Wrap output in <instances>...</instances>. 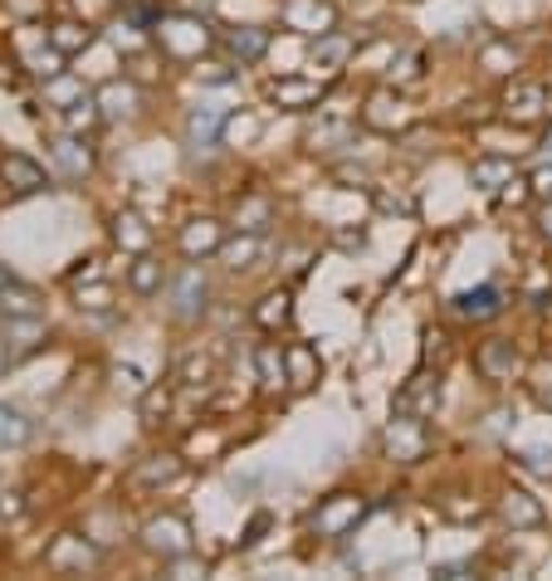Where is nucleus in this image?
<instances>
[{"mask_svg":"<svg viewBox=\"0 0 552 581\" xmlns=\"http://www.w3.org/2000/svg\"><path fill=\"white\" fill-rule=\"evenodd\" d=\"M152 30H157L162 54H171V60H201L210 50V25L196 11H171Z\"/></svg>","mask_w":552,"mask_h":581,"instance_id":"nucleus-1","label":"nucleus"},{"mask_svg":"<svg viewBox=\"0 0 552 581\" xmlns=\"http://www.w3.org/2000/svg\"><path fill=\"white\" fill-rule=\"evenodd\" d=\"M196 532H191V518L187 513H157V518L142 522V547L157 552L162 561L167 557H181V552H196Z\"/></svg>","mask_w":552,"mask_h":581,"instance_id":"nucleus-2","label":"nucleus"},{"mask_svg":"<svg viewBox=\"0 0 552 581\" xmlns=\"http://www.w3.org/2000/svg\"><path fill=\"white\" fill-rule=\"evenodd\" d=\"M362 518H367V499H362V493H333V499H323L313 508L308 528H313V538H347V532H352Z\"/></svg>","mask_w":552,"mask_h":581,"instance_id":"nucleus-3","label":"nucleus"},{"mask_svg":"<svg viewBox=\"0 0 552 581\" xmlns=\"http://www.w3.org/2000/svg\"><path fill=\"white\" fill-rule=\"evenodd\" d=\"M206 298H210V284L196 269V259H191V264L167 284V308L177 323H201V318H206Z\"/></svg>","mask_w":552,"mask_h":581,"instance_id":"nucleus-4","label":"nucleus"},{"mask_svg":"<svg viewBox=\"0 0 552 581\" xmlns=\"http://www.w3.org/2000/svg\"><path fill=\"white\" fill-rule=\"evenodd\" d=\"M382 450L391 454V460H401V464L425 460V421L421 415L396 411V421L382 430Z\"/></svg>","mask_w":552,"mask_h":581,"instance_id":"nucleus-5","label":"nucleus"},{"mask_svg":"<svg viewBox=\"0 0 552 581\" xmlns=\"http://www.w3.org/2000/svg\"><path fill=\"white\" fill-rule=\"evenodd\" d=\"M279 21H284L288 30L328 35V30H337V5L333 0H279Z\"/></svg>","mask_w":552,"mask_h":581,"instance_id":"nucleus-6","label":"nucleus"},{"mask_svg":"<svg viewBox=\"0 0 552 581\" xmlns=\"http://www.w3.org/2000/svg\"><path fill=\"white\" fill-rule=\"evenodd\" d=\"M552 113V89L548 83H528L518 79L509 93H503V118L509 122H538Z\"/></svg>","mask_w":552,"mask_h":581,"instance_id":"nucleus-7","label":"nucleus"},{"mask_svg":"<svg viewBox=\"0 0 552 581\" xmlns=\"http://www.w3.org/2000/svg\"><path fill=\"white\" fill-rule=\"evenodd\" d=\"M44 343H50V333H44L40 318H15V313H5V327H0V347H5V362H21V357L40 352Z\"/></svg>","mask_w":552,"mask_h":581,"instance_id":"nucleus-8","label":"nucleus"},{"mask_svg":"<svg viewBox=\"0 0 552 581\" xmlns=\"http://www.w3.org/2000/svg\"><path fill=\"white\" fill-rule=\"evenodd\" d=\"M44 561H50V567H60V571H89V567H99V561H103V547H99V542H89V538H79V532H64V538L50 542Z\"/></svg>","mask_w":552,"mask_h":581,"instance_id":"nucleus-9","label":"nucleus"},{"mask_svg":"<svg viewBox=\"0 0 552 581\" xmlns=\"http://www.w3.org/2000/svg\"><path fill=\"white\" fill-rule=\"evenodd\" d=\"M474 366H479L489 382H513V376L523 372V352L509 337H489V343H479V352H474Z\"/></svg>","mask_w":552,"mask_h":581,"instance_id":"nucleus-10","label":"nucleus"},{"mask_svg":"<svg viewBox=\"0 0 552 581\" xmlns=\"http://www.w3.org/2000/svg\"><path fill=\"white\" fill-rule=\"evenodd\" d=\"M265 99L269 103H279V108H288V113H304V108H318V103L328 99V83H318V79H274L265 89Z\"/></svg>","mask_w":552,"mask_h":581,"instance_id":"nucleus-11","label":"nucleus"},{"mask_svg":"<svg viewBox=\"0 0 552 581\" xmlns=\"http://www.w3.org/2000/svg\"><path fill=\"white\" fill-rule=\"evenodd\" d=\"M406 118H411V113H406V99L396 89H376L372 99H367V108H362V122L372 132H401Z\"/></svg>","mask_w":552,"mask_h":581,"instance_id":"nucleus-12","label":"nucleus"},{"mask_svg":"<svg viewBox=\"0 0 552 581\" xmlns=\"http://www.w3.org/2000/svg\"><path fill=\"white\" fill-rule=\"evenodd\" d=\"M0 181H5L15 196H35V191L50 186L44 167H40V162H30L25 152H5V157H0Z\"/></svg>","mask_w":552,"mask_h":581,"instance_id":"nucleus-13","label":"nucleus"},{"mask_svg":"<svg viewBox=\"0 0 552 581\" xmlns=\"http://www.w3.org/2000/svg\"><path fill=\"white\" fill-rule=\"evenodd\" d=\"M450 308L464 318V323H489V318L503 313V288L499 284H479V288H464V294L450 298Z\"/></svg>","mask_w":552,"mask_h":581,"instance_id":"nucleus-14","label":"nucleus"},{"mask_svg":"<svg viewBox=\"0 0 552 581\" xmlns=\"http://www.w3.org/2000/svg\"><path fill=\"white\" fill-rule=\"evenodd\" d=\"M226 122H230L226 108H210V103L191 108L187 113V147H196V152L220 147V132H226Z\"/></svg>","mask_w":552,"mask_h":581,"instance_id":"nucleus-15","label":"nucleus"},{"mask_svg":"<svg viewBox=\"0 0 552 581\" xmlns=\"http://www.w3.org/2000/svg\"><path fill=\"white\" fill-rule=\"evenodd\" d=\"M181 255L187 259H206V255H220V245H226V225H220V220H210V216H201V220H191L187 230H181Z\"/></svg>","mask_w":552,"mask_h":581,"instance_id":"nucleus-16","label":"nucleus"},{"mask_svg":"<svg viewBox=\"0 0 552 581\" xmlns=\"http://www.w3.org/2000/svg\"><path fill=\"white\" fill-rule=\"evenodd\" d=\"M435 405H440V376H431V372H421V376H411V382L401 386V396H396V411H406V415H435Z\"/></svg>","mask_w":552,"mask_h":581,"instance_id":"nucleus-17","label":"nucleus"},{"mask_svg":"<svg viewBox=\"0 0 552 581\" xmlns=\"http://www.w3.org/2000/svg\"><path fill=\"white\" fill-rule=\"evenodd\" d=\"M352 142H357V128L343 118H318L308 128V152H318V157H333V152L352 147Z\"/></svg>","mask_w":552,"mask_h":581,"instance_id":"nucleus-18","label":"nucleus"},{"mask_svg":"<svg viewBox=\"0 0 552 581\" xmlns=\"http://www.w3.org/2000/svg\"><path fill=\"white\" fill-rule=\"evenodd\" d=\"M54 162H60V171L69 181H84L93 171V147L89 138H79V132H64L60 142H54Z\"/></svg>","mask_w":552,"mask_h":581,"instance_id":"nucleus-19","label":"nucleus"},{"mask_svg":"<svg viewBox=\"0 0 552 581\" xmlns=\"http://www.w3.org/2000/svg\"><path fill=\"white\" fill-rule=\"evenodd\" d=\"M269 225H274V201H269V196L249 191V196L235 201V230H249V235H269Z\"/></svg>","mask_w":552,"mask_h":581,"instance_id":"nucleus-20","label":"nucleus"},{"mask_svg":"<svg viewBox=\"0 0 552 581\" xmlns=\"http://www.w3.org/2000/svg\"><path fill=\"white\" fill-rule=\"evenodd\" d=\"M499 513H503V522L509 528H542V503L532 499V493H523V489H509L503 493V503H499Z\"/></svg>","mask_w":552,"mask_h":581,"instance_id":"nucleus-21","label":"nucleus"},{"mask_svg":"<svg viewBox=\"0 0 552 581\" xmlns=\"http://www.w3.org/2000/svg\"><path fill=\"white\" fill-rule=\"evenodd\" d=\"M226 50L235 54L240 64H259L269 54V30L265 25H240V30L226 35Z\"/></svg>","mask_w":552,"mask_h":581,"instance_id":"nucleus-22","label":"nucleus"},{"mask_svg":"<svg viewBox=\"0 0 552 581\" xmlns=\"http://www.w3.org/2000/svg\"><path fill=\"white\" fill-rule=\"evenodd\" d=\"M113 240H118L128 255H147L152 249V230L138 210H118V216H113Z\"/></svg>","mask_w":552,"mask_h":581,"instance_id":"nucleus-23","label":"nucleus"},{"mask_svg":"<svg viewBox=\"0 0 552 581\" xmlns=\"http://www.w3.org/2000/svg\"><path fill=\"white\" fill-rule=\"evenodd\" d=\"M93 99H99L103 118H132V113H138V89H132V83H123V79L99 83V89H93Z\"/></svg>","mask_w":552,"mask_h":581,"instance_id":"nucleus-24","label":"nucleus"},{"mask_svg":"<svg viewBox=\"0 0 552 581\" xmlns=\"http://www.w3.org/2000/svg\"><path fill=\"white\" fill-rule=\"evenodd\" d=\"M259 255H265V235H249V230H240L235 240L226 235V245H220V259H226V269H255Z\"/></svg>","mask_w":552,"mask_h":581,"instance_id":"nucleus-25","label":"nucleus"},{"mask_svg":"<svg viewBox=\"0 0 552 581\" xmlns=\"http://www.w3.org/2000/svg\"><path fill=\"white\" fill-rule=\"evenodd\" d=\"M128 284H132V294L152 298V294H162V284H167V269H162V259H157V255H132V264H128Z\"/></svg>","mask_w":552,"mask_h":581,"instance_id":"nucleus-26","label":"nucleus"},{"mask_svg":"<svg viewBox=\"0 0 552 581\" xmlns=\"http://www.w3.org/2000/svg\"><path fill=\"white\" fill-rule=\"evenodd\" d=\"M284 362H288V386H294V391H308V386L318 382V357L308 343H288Z\"/></svg>","mask_w":552,"mask_h":581,"instance_id":"nucleus-27","label":"nucleus"},{"mask_svg":"<svg viewBox=\"0 0 552 581\" xmlns=\"http://www.w3.org/2000/svg\"><path fill=\"white\" fill-rule=\"evenodd\" d=\"M255 372H259V382H265L269 391H279V386H288V362H284V347H279V343H259V347H255Z\"/></svg>","mask_w":552,"mask_h":581,"instance_id":"nucleus-28","label":"nucleus"},{"mask_svg":"<svg viewBox=\"0 0 552 581\" xmlns=\"http://www.w3.org/2000/svg\"><path fill=\"white\" fill-rule=\"evenodd\" d=\"M177 474H181L177 454H152V460H142L138 469H132V483H138V489H162V483H171Z\"/></svg>","mask_w":552,"mask_h":581,"instance_id":"nucleus-29","label":"nucleus"},{"mask_svg":"<svg viewBox=\"0 0 552 581\" xmlns=\"http://www.w3.org/2000/svg\"><path fill=\"white\" fill-rule=\"evenodd\" d=\"M40 308H44V298H40V288H30V284H5L0 288V313H15V318H40Z\"/></svg>","mask_w":552,"mask_h":581,"instance_id":"nucleus-30","label":"nucleus"},{"mask_svg":"<svg viewBox=\"0 0 552 581\" xmlns=\"http://www.w3.org/2000/svg\"><path fill=\"white\" fill-rule=\"evenodd\" d=\"M347 54H352V40L337 30L328 35H313V50H308V60L318 64V69H337V64H347Z\"/></svg>","mask_w":552,"mask_h":581,"instance_id":"nucleus-31","label":"nucleus"},{"mask_svg":"<svg viewBox=\"0 0 552 581\" xmlns=\"http://www.w3.org/2000/svg\"><path fill=\"white\" fill-rule=\"evenodd\" d=\"M470 181L479 191H499V186H513V162L509 157H479L470 167Z\"/></svg>","mask_w":552,"mask_h":581,"instance_id":"nucleus-32","label":"nucleus"},{"mask_svg":"<svg viewBox=\"0 0 552 581\" xmlns=\"http://www.w3.org/2000/svg\"><path fill=\"white\" fill-rule=\"evenodd\" d=\"M93 40H99V30H93V25H79V21H60L50 30V44L60 54H79V50H89Z\"/></svg>","mask_w":552,"mask_h":581,"instance_id":"nucleus-33","label":"nucleus"},{"mask_svg":"<svg viewBox=\"0 0 552 581\" xmlns=\"http://www.w3.org/2000/svg\"><path fill=\"white\" fill-rule=\"evenodd\" d=\"M99 122H103V108H99V99H93V93H84L79 103H69V108H64V128L79 132V138H89Z\"/></svg>","mask_w":552,"mask_h":581,"instance_id":"nucleus-34","label":"nucleus"},{"mask_svg":"<svg viewBox=\"0 0 552 581\" xmlns=\"http://www.w3.org/2000/svg\"><path fill=\"white\" fill-rule=\"evenodd\" d=\"M30 435L35 425L15 405H0V450H21V444H30Z\"/></svg>","mask_w":552,"mask_h":581,"instance_id":"nucleus-35","label":"nucleus"},{"mask_svg":"<svg viewBox=\"0 0 552 581\" xmlns=\"http://www.w3.org/2000/svg\"><path fill=\"white\" fill-rule=\"evenodd\" d=\"M294 298H288V288H279V294H265L259 298V308H255V323L259 327H284L288 323V313H294Z\"/></svg>","mask_w":552,"mask_h":581,"instance_id":"nucleus-36","label":"nucleus"},{"mask_svg":"<svg viewBox=\"0 0 552 581\" xmlns=\"http://www.w3.org/2000/svg\"><path fill=\"white\" fill-rule=\"evenodd\" d=\"M84 93H93V89H84L79 79H64V74H54V79L44 83V99H50L54 108H69V103H79Z\"/></svg>","mask_w":552,"mask_h":581,"instance_id":"nucleus-37","label":"nucleus"},{"mask_svg":"<svg viewBox=\"0 0 552 581\" xmlns=\"http://www.w3.org/2000/svg\"><path fill=\"white\" fill-rule=\"evenodd\" d=\"M167 411H171V391L167 386H147L142 391V425H162Z\"/></svg>","mask_w":552,"mask_h":581,"instance_id":"nucleus-38","label":"nucleus"},{"mask_svg":"<svg viewBox=\"0 0 552 581\" xmlns=\"http://www.w3.org/2000/svg\"><path fill=\"white\" fill-rule=\"evenodd\" d=\"M513 460H518L523 474H532V479H548V483H552V450H518Z\"/></svg>","mask_w":552,"mask_h":581,"instance_id":"nucleus-39","label":"nucleus"},{"mask_svg":"<svg viewBox=\"0 0 552 581\" xmlns=\"http://www.w3.org/2000/svg\"><path fill=\"white\" fill-rule=\"evenodd\" d=\"M162 567H167V577H177V581L206 577V561H201L196 552H181V557H167V561H162Z\"/></svg>","mask_w":552,"mask_h":581,"instance_id":"nucleus-40","label":"nucleus"},{"mask_svg":"<svg viewBox=\"0 0 552 581\" xmlns=\"http://www.w3.org/2000/svg\"><path fill=\"white\" fill-rule=\"evenodd\" d=\"M421 64H425V54H421V50H401V54L391 60V79H401V83L421 79V74H425Z\"/></svg>","mask_w":552,"mask_h":581,"instance_id":"nucleus-41","label":"nucleus"},{"mask_svg":"<svg viewBox=\"0 0 552 581\" xmlns=\"http://www.w3.org/2000/svg\"><path fill=\"white\" fill-rule=\"evenodd\" d=\"M196 83H206V89H226V83H235V69H230V64H201L196 60Z\"/></svg>","mask_w":552,"mask_h":581,"instance_id":"nucleus-42","label":"nucleus"},{"mask_svg":"<svg viewBox=\"0 0 552 581\" xmlns=\"http://www.w3.org/2000/svg\"><path fill=\"white\" fill-rule=\"evenodd\" d=\"M484 64H489L493 74H509V69H503V64H518V50H513L509 40H493L489 50H484Z\"/></svg>","mask_w":552,"mask_h":581,"instance_id":"nucleus-43","label":"nucleus"},{"mask_svg":"<svg viewBox=\"0 0 552 581\" xmlns=\"http://www.w3.org/2000/svg\"><path fill=\"white\" fill-rule=\"evenodd\" d=\"M431 577H440V581H464V577H474V561H435Z\"/></svg>","mask_w":552,"mask_h":581,"instance_id":"nucleus-44","label":"nucleus"},{"mask_svg":"<svg viewBox=\"0 0 552 581\" xmlns=\"http://www.w3.org/2000/svg\"><path fill=\"white\" fill-rule=\"evenodd\" d=\"M333 177L347 181V186H357V191H372V177H367V167H333Z\"/></svg>","mask_w":552,"mask_h":581,"instance_id":"nucleus-45","label":"nucleus"},{"mask_svg":"<svg viewBox=\"0 0 552 581\" xmlns=\"http://www.w3.org/2000/svg\"><path fill=\"white\" fill-rule=\"evenodd\" d=\"M445 513H450L454 522H474L484 508H479V503H470V499H454V503H445Z\"/></svg>","mask_w":552,"mask_h":581,"instance_id":"nucleus-46","label":"nucleus"},{"mask_svg":"<svg viewBox=\"0 0 552 581\" xmlns=\"http://www.w3.org/2000/svg\"><path fill=\"white\" fill-rule=\"evenodd\" d=\"M528 186H532V196L552 201V162H548V167H538V171H532V177H528Z\"/></svg>","mask_w":552,"mask_h":581,"instance_id":"nucleus-47","label":"nucleus"},{"mask_svg":"<svg viewBox=\"0 0 552 581\" xmlns=\"http://www.w3.org/2000/svg\"><path fill=\"white\" fill-rule=\"evenodd\" d=\"M181 376H187L191 386H206V376H210V362H206V357H191V362L181 366Z\"/></svg>","mask_w":552,"mask_h":581,"instance_id":"nucleus-48","label":"nucleus"},{"mask_svg":"<svg viewBox=\"0 0 552 581\" xmlns=\"http://www.w3.org/2000/svg\"><path fill=\"white\" fill-rule=\"evenodd\" d=\"M79 308H89V313H103L108 308V288H89V294H79Z\"/></svg>","mask_w":552,"mask_h":581,"instance_id":"nucleus-49","label":"nucleus"},{"mask_svg":"<svg viewBox=\"0 0 552 581\" xmlns=\"http://www.w3.org/2000/svg\"><path fill=\"white\" fill-rule=\"evenodd\" d=\"M265 528H269V513H255V518H249V528H245V538H240V547H255Z\"/></svg>","mask_w":552,"mask_h":581,"instance_id":"nucleus-50","label":"nucleus"},{"mask_svg":"<svg viewBox=\"0 0 552 581\" xmlns=\"http://www.w3.org/2000/svg\"><path fill=\"white\" fill-rule=\"evenodd\" d=\"M113 376H118V382H128L132 391H147V382H142L138 366H113Z\"/></svg>","mask_w":552,"mask_h":581,"instance_id":"nucleus-51","label":"nucleus"},{"mask_svg":"<svg viewBox=\"0 0 552 581\" xmlns=\"http://www.w3.org/2000/svg\"><path fill=\"white\" fill-rule=\"evenodd\" d=\"M0 513H5V518H15V513H21V493H15V489H0Z\"/></svg>","mask_w":552,"mask_h":581,"instance_id":"nucleus-52","label":"nucleus"},{"mask_svg":"<svg viewBox=\"0 0 552 581\" xmlns=\"http://www.w3.org/2000/svg\"><path fill=\"white\" fill-rule=\"evenodd\" d=\"M11 11L15 15H35V11H44V0H11Z\"/></svg>","mask_w":552,"mask_h":581,"instance_id":"nucleus-53","label":"nucleus"},{"mask_svg":"<svg viewBox=\"0 0 552 581\" xmlns=\"http://www.w3.org/2000/svg\"><path fill=\"white\" fill-rule=\"evenodd\" d=\"M538 230L552 240V201H542V210H538Z\"/></svg>","mask_w":552,"mask_h":581,"instance_id":"nucleus-54","label":"nucleus"},{"mask_svg":"<svg viewBox=\"0 0 552 581\" xmlns=\"http://www.w3.org/2000/svg\"><path fill=\"white\" fill-rule=\"evenodd\" d=\"M503 430H509V411H493L489 415V435H503Z\"/></svg>","mask_w":552,"mask_h":581,"instance_id":"nucleus-55","label":"nucleus"},{"mask_svg":"<svg viewBox=\"0 0 552 581\" xmlns=\"http://www.w3.org/2000/svg\"><path fill=\"white\" fill-rule=\"evenodd\" d=\"M542 157L552 162V132H548V138H542Z\"/></svg>","mask_w":552,"mask_h":581,"instance_id":"nucleus-56","label":"nucleus"},{"mask_svg":"<svg viewBox=\"0 0 552 581\" xmlns=\"http://www.w3.org/2000/svg\"><path fill=\"white\" fill-rule=\"evenodd\" d=\"M11 279H15V274H11V269H5V264H0V288L11 284Z\"/></svg>","mask_w":552,"mask_h":581,"instance_id":"nucleus-57","label":"nucleus"},{"mask_svg":"<svg viewBox=\"0 0 552 581\" xmlns=\"http://www.w3.org/2000/svg\"><path fill=\"white\" fill-rule=\"evenodd\" d=\"M542 405H548V411H552V386H548V391H542Z\"/></svg>","mask_w":552,"mask_h":581,"instance_id":"nucleus-58","label":"nucleus"}]
</instances>
